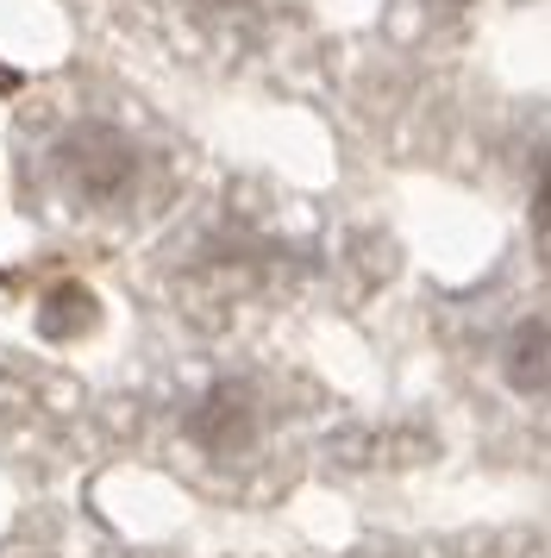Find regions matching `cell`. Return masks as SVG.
<instances>
[{
	"instance_id": "obj_1",
	"label": "cell",
	"mask_w": 551,
	"mask_h": 558,
	"mask_svg": "<svg viewBox=\"0 0 551 558\" xmlns=\"http://www.w3.org/2000/svg\"><path fill=\"white\" fill-rule=\"evenodd\" d=\"M270 389L250 377H207L182 402V446L207 464H250L270 446Z\"/></svg>"
},
{
	"instance_id": "obj_2",
	"label": "cell",
	"mask_w": 551,
	"mask_h": 558,
	"mask_svg": "<svg viewBox=\"0 0 551 558\" xmlns=\"http://www.w3.org/2000/svg\"><path fill=\"white\" fill-rule=\"evenodd\" d=\"M145 177V157L138 145L113 126H75L63 145H57V182L70 189L82 207H113L125 202Z\"/></svg>"
},
{
	"instance_id": "obj_3",
	"label": "cell",
	"mask_w": 551,
	"mask_h": 558,
	"mask_svg": "<svg viewBox=\"0 0 551 558\" xmlns=\"http://www.w3.org/2000/svg\"><path fill=\"white\" fill-rule=\"evenodd\" d=\"M489 364H495L501 396L514 402H551V314H521L495 332L489 345Z\"/></svg>"
},
{
	"instance_id": "obj_4",
	"label": "cell",
	"mask_w": 551,
	"mask_h": 558,
	"mask_svg": "<svg viewBox=\"0 0 551 558\" xmlns=\"http://www.w3.org/2000/svg\"><path fill=\"white\" fill-rule=\"evenodd\" d=\"M401 558H407V553H401Z\"/></svg>"
}]
</instances>
